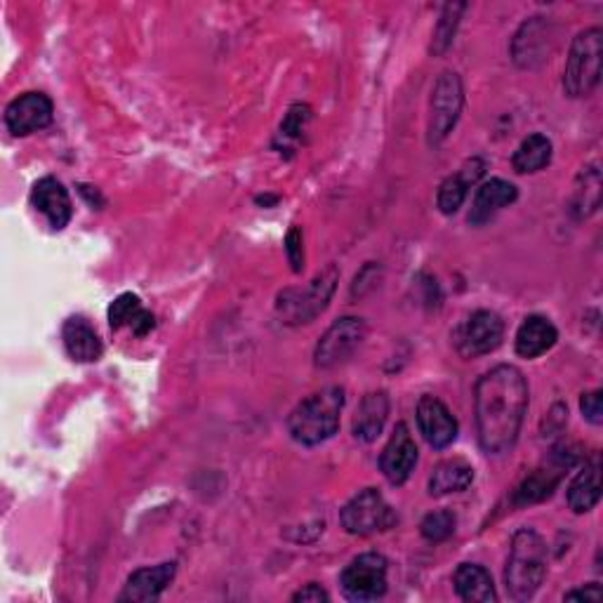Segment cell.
<instances>
[{
	"instance_id": "cell-16",
	"label": "cell",
	"mask_w": 603,
	"mask_h": 603,
	"mask_svg": "<svg viewBox=\"0 0 603 603\" xmlns=\"http://www.w3.org/2000/svg\"><path fill=\"white\" fill-rule=\"evenodd\" d=\"M31 205L43 213L47 221H50V227L57 231L65 229L73 215L69 192L55 178H43L34 184V189H31Z\"/></svg>"
},
{
	"instance_id": "cell-14",
	"label": "cell",
	"mask_w": 603,
	"mask_h": 603,
	"mask_svg": "<svg viewBox=\"0 0 603 603\" xmlns=\"http://www.w3.org/2000/svg\"><path fill=\"white\" fill-rule=\"evenodd\" d=\"M554 26L545 18H533L531 22L519 29L512 43V55L514 61L521 69H535L549 59L551 47H554Z\"/></svg>"
},
{
	"instance_id": "cell-13",
	"label": "cell",
	"mask_w": 603,
	"mask_h": 603,
	"mask_svg": "<svg viewBox=\"0 0 603 603\" xmlns=\"http://www.w3.org/2000/svg\"><path fill=\"white\" fill-rule=\"evenodd\" d=\"M416 465H418L416 439H412L408 424L399 422L383 455H379V469H383L385 479L391 486H403L410 479V474L416 471Z\"/></svg>"
},
{
	"instance_id": "cell-12",
	"label": "cell",
	"mask_w": 603,
	"mask_h": 603,
	"mask_svg": "<svg viewBox=\"0 0 603 603\" xmlns=\"http://www.w3.org/2000/svg\"><path fill=\"white\" fill-rule=\"evenodd\" d=\"M55 106L43 92H24L5 109V125L14 137H26L45 130L53 123Z\"/></svg>"
},
{
	"instance_id": "cell-20",
	"label": "cell",
	"mask_w": 603,
	"mask_h": 603,
	"mask_svg": "<svg viewBox=\"0 0 603 603\" xmlns=\"http://www.w3.org/2000/svg\"><path fill=\"white\" fill-rule=\"evenodd\" d=\"M389 418V396L387 391H371L363 396L352 422V434L361 443H373L383 434Z\"/></svg>"
},
{
	"instance_id": "cell-27",
	"label": "cell",
	"mask_w": 603,
	"mask_h": 603,
	"mask_svg": "<svg viewBox=\"0 0 603 603\" xmlns=\"http://www.w3.org/2000/svg\"><path fill=\"white\" fill-rule=\"evenodd\" d=\"M551 141L545 135H531L519 145V149L512 156V166L519 174H528V172H539L551 163Z\"/></svg>"
},
{
	"instance_id": "cell-19",
	"label": "cell",
	"mask_w": 603,
	"mask_h": 603,
	"mask_svg": "<svg viewBox=\"0 0 603 603\" xmlns=\"http://www.w3.org/2000/svg\"><path fill=\"white\" fill-rule=\"evenodd\" d=\"M483 170H486V163L479 161V158H471V161L465 163L463 170L443 180L436 194L439 211L443 215H455L459 208H463L469 194V186L481 178Z\"/></svg>"
},
{
	"instance_id": "cell-21",
	"label": "cell",
	"mask_w": 603,
	"mask_h": 603,
	"mask_svg": "<svg viewBox=\"0 0 603 603\" xmlns=\"http://www.w3.org/2000/svg\"><path fill=\"white\" fill-rule=\"evenodd\" d=\"M61 340H65L67 354L78 363L100 361L104 352L98 330L83 316H71V319H67L65 328H61Z\"/></svg>"
},
{
	"instance_id": "cell-17",
	"label": "cell",
	"mask_w": 603,
	"mask_h": 603,
	"mask_svg": "<svg viewBox=\"0 0 603 603\" xmlns=\"http://www.w3.org/2000/svg\"><path fill=\"white\" fill-rule=\"evenodd\" d=\"M519 198L516 186L507 180H488L479 189H476V196L469 211V225L471 227H483L486 221L493 219L500 211L510 208V205Z\"/></svg>"
},
{
	"instance_id": "cell-24",
	"label": "cell",
	"mask_w": 603,
	"mask_h": 603,
	"mask_svg": "<svg viewBox=\"0 0 603 603\" xmlns=\"http://www.w3.org/2000/svg\"><path fill=\"white\" fill-rule=\"evenodd\" d=\"M455 592L463 601L469 603H493L498 601V592L493 578L479 564H459L455 570Z\"/></svg>"
},
{
	"instance_id": "cell-2",
	"label": "cell",
	"mask_w": 603,
	"mask_h": 603,
	"mask_svg": "<svg viewBox=\"0 0 603 603\" xmlns=\"http://www.w3.org/2000/svg\"><path fill=\"white\" fill-rule=\"evenodd\" d=\"M549 547L545 537L533 528H521L512 537L510 559L504 568L507 592L514 601H528L547 578Z\"/></svg>"
},
{
	"instance_id": "cell-11",
	"label": "cell",
	"mask_w": 603,
	"mask_h": 603,
	"mask_svg": "<svg viewBox=\"0 0 603 603\" xmlns=\"http://www.w3.org/2000/svg\"><path fill=\"white\" fill-rule=\"evenodd\" d=\"M576 463H578V457L573 453L566 451V455H564V451H554L551 457H549V463H545L543 467H537L514 490V496H512L514 507H528V504H537V502L547 500L554 493V488L561 483L564 474L570 467H573Z\"/></svg>"
},
{
	"instance_id": "cell-10",
	"label": "cell",
	"mask_w": 603,
	"mask_h": 603,
	"mask_svg": "<svg viewBox=\"0 0 603 603\" xmlns=\"http://www.w3.org/2000/svg\"><path fill=\"white\" fill-rule=\"evenodd\" d=\"M504 338V321L496 311H474L469 319L457 328L455 346L465 359L486 356L502 344Z\"/></svg>"
},
{
	"instance_id": "cell-18",
	"label": "cell",
	"mask_w": 603,
	"mask_h": 603,
	"mask_svg": "<svg viewBox=\"0 0 603 603\" xmlns=\"http://www.w3.org/2000/svg\"><path fill=\"white\" fill-rule=\"evenodd\" d=\"M178 573V564H158L151 568H139L125 582V590L118 601H156L161 596Z\"/></svg>"
},
{
	"instance_id": "cell-31",
	"label": "cell",
	"mask_w": 603,
	"mask_h": 603,
	"mask_svg": "<svg viewBox=\"0 0 603 603\" xmlns=\"http://www.w3.org/2000/svg\"><path fill=\"white\" fill-rule=\"evenodd\" d=\"M309 118H311V111L307 104H295L288 111V116H285V121L281 123V133H278V139L283 141L285 149H291L302 139V133H305V125L309 123Z\"/></svg>"
},
{
	"instance_id": "cell-7",
	"label": "cell",
	"mask_w": 603,
	"mask_h": 603,
	"mask_svg": "<svg viewBox=\"0 0 603 603\" xmlns=\"http://www.w3.org/2000/svg\"><path fill=\"white\" fill-rule=\"evenodd\" d=\"M465 104V88L463 78L455 71H443L432 90L430 100V145L439 147L446 139L459 121Z\"/></svg>"
},
{
	"instance_id": "cell-8",
	"label": "cell",
	"mask_w": 603,
	"mask_h": 603,
	"mask_svg": "<svg viewBox=\"0 0 603 603\" xmlns=\"http://www.w3.org/2000/svg\"><path fill=\"white\" fill-rule=\"evenodd\" d=\"M387 570L389 564L377 551L361 554L352 564H349L342 576V594L354 603H368L377 601L387 594Z\"/></svg>"
},
{
	"instance_id": "cell-23",
	"label": "cell",
	"mask_w": 603,
	"mask_h": 603,
	"mask_svg": "<svg viewBox=\"0 0 603 603\" xmlns=\"http://www.w3.org/2000/svg\"><path fill=\"white\" fill-rule=\"evenodd\" d=\"M109 326H111V330H121L125 326H130L137 338H145L147 332L153 330L156 319L151 311L141 307V299L137 295L123 293L114 302H111Z\"/></svg>"
},
{
	"instance_id": "cell-30",
	"label": "cell",
	"mask_w": 603,
	"mask_h": 603,
	"mask_svg": "<svg viewBox=\"0 0 603 603\" xmlns=\"http://www.w3.org/2000/svg\"><path fill=\"white\" fill-rule=\"evenodd\" d=\"M455 526L457 516L451 510H439L424 516L420 533L424 539H430V543H443V539H448L455 533Z\"/></svg>"
},
{
	"instance_id": "cell-6",
	"label": "cell",
	"mask_w": 603,
	"mask_h": 603,
	"mask_svg": "<svg viewBox=\"0 0 603 603\" xmlns=\"http://www.w3.org/2000/svg\"><path fill=\"white\" fill-rule=\"evenodd\" d=\"M342 528L352 535L366 537L396 526V512L377 488H366L349 500L340 512Z\"/></svg>"
},
{
	"instance_id": "cell-32",
	"label": "cell",
	"mask_w": 603,
	"mask_h": 603,
	"mask_svg": "<svg viewBox=\"0 0 603 603\" xmlns=\"http://www.w3.org/2000/svg\"><path fill=\"white\" fill-rule=\"evenodd\" d=\"M285 255H288V262L295 274H299L302 269H305V238H302L299 227H293L288 236H285Z\"/></svg>"
},
{
	"instance_id": "cell-35",
	"label": "cell",
	"mask_w": 603,
	"mask_h": 603,
	"mask_svg": "<svg viewBox=\"0 0 603 603\" xmlns=\"http://www.w3.org/2000/svg\"><path fill=\"white\" fill-rule=\"evenodd\" d=\"M564 599L566 601H601L603 592H601V587L596 582H592V584H587V587H580V590L568 592Z\"/></svg>"
},
{
	"instance_id": "cell-33",
	"label": "cell",
	"mask_w": 603,
	"mask_h": 603,
	"mask_svg": "<svg viewBox=\"0 0 603 603\" xmlns=\"http://www.w3.org/2000/svg\"><path fill=\"white\" fill-rule=\"evenodd\" d=\"M580 410H582V416H584L587 422H592V424L599 426L603 422V399H601V391L594 389V391L582 394Z\"/></svg>"
},
{
	"instance_id": "cell-29",
	"label": "cell",
	"mask_w": 603,
	"mask_h": 603,
	"mask_svg": "<svg viewBox=\"0 0 603 603\" xmlns=\"http://www.w3.org/2000/svg\"><path fill=\"white\" fill-rule=\"evenodd\" d=\"M465 10H467L465 3H448V5H443L441 18H439L436 29H434L432 47H430L432 55H443L453 45L455 34H457V26H459V18H463Z\"/></svg>"
},
{
	"instance_id": "cell-15",
	"label": "cell",
	"mask_w": 603,
	"mask_h": 603,
	"mask_svg": "<svg viewBox=\"0 0 603 603\" xmlns=\"http://www.w3.org/2000/svg\"><path fill=\"white\" fill-rule=\"evenodd\" d=\"M418 426L424 441L430 443L434 451L448 448L451 443L457 439V420L448 406L443 403L436 396H422L418 403Z\"/></svg>"
},
{
	"instance_id": "cell-25",
	"label": "cell",
	"mask_w": 603,
	"mask_h": 603,
	"mask_svg": "<svg viewBox=\"0 0 603 603\" xmlns=\"http://www.w3.org/2000/svg\"><path fill=\"white\" fill-rule=\"evenodd\" d=\"M601 500V465L599 459L584 463L573 483L568 486V504L576 514L592 512Z\"/></svg>"
},
{
	"instance_id": "cell-5",
	"label": "cell",
	"mask_w": 603,
	"mask_h": 603,
	"mask_svg": "<svg viewBox=\"0 0 603 603\" xmlns=\"http://www.w3.org/2000/svg\"><path fill=\"white\" fill-rule=\"evenodd\" d=\"M603 31L587 29L570 43V53L564 69V90L568 98H590L601 81Z\"/></svg>"
},
{
	"instance_id": "cell-9",
	"label": "cell",
	"mask_w": 603,
	"mask_h": 603,
	"mask_svg": "<svg viewBox=\"0 0 603 603\" xmlns=\"http://www.w3.org/2000/svg\"><path fill=\"white\" fill-rule=\"evenodd\" d=\"M368 326L359 316H344V319L332 323L326 335L316 344L314 363L316 368H335L344 363L349 356H354L356 349L366 340Z\"/></svg>"
},
{
	"instance_id": "cell-3",
	"label": "cell",
	"mask_w": 603,
	"mask_h": 603,
	"mask_svg": "<svg viewBox=\"0 0 603 603\" xmlns=\"http://www.w3.org/2000/svg\"><path fill=\"white\" fill-rule=\"evenodd\" d=\"M344 408V389L326 387L297 403L288 418L291 436L302 446H321L340 430Z\"/></svg>"
},
{
	"instance_id": "cell-4",
	"label": "cell",
	"mask_w": 603,
	"mask_h": 603,
	"mask_svg": "<svg viewBox=\"0 0 603 603\" xmlns=\"http://www.w3.org/2000/svg\"><path fill=\"white\" fill-rule=\"evenodd\" d=\"M340 272L335 264L326 266L319 276H314L305 288H288L276 299V316L285 326L311 323L316 316H321L332 295H335Z\"/></svg>"
},
{
	"instance_id": "cell-26",
	"label": "cell",
	"mask_w": 603,
	"mask_h": 603,
	"mask_svg": "<svg viewBox=\"0 0 603 603\" xmlns=\"http://www.w3.org/2000/svg\"><path fill=\"white\" fill-rule=\"evenodd\" d=\"M474 481V469L465 459H443L430 476V493L441 498L451 493H463Z\"/></svg>"
},
{
	"instance_id": "cell-28",
	"label": "cell",
	"mask_w": 603,
	"mask_h": 603,
	"mask_svg": "<svg viewBox=\"0 0 603 603\" xmlns=\"http://www.w3.org/2000/svg\"><path fill=\"white\" fill-rule=\"evenodd\" d=\"M601 205V170L599 166H587L580 172V180L573 194V211L576 217H590Z\"/></svg>"
},
{
	"instance_id": "cell-22",
	"label": "cell",
	"mask_w": 603,
	"mask_h": 603,
	"mask_svg": "<svg viewBox=\"0 0 603 603\" xmlns=\"http://www.w3.org/2000/svg\"><path fill=\"white\" fill-rule=\"evenodd\" d=\"M559 330L547 316L533 314L528 319H523L519 332H516V354L523 359H537L547 354L549 349L557 344Z\"/></svg>"
},
{
	"instance_id": "cell-34",
	"label": "cell",
	"mask_w": 603,
	"mask_h": 603,
	"mask_svg": "<svg viewBox=\"0 0 603 603\" xmlns=\"http://www.w3.org/2000/svg\"><path fill=\"white\" fill-rule=\"evenodd\" d=\"M293 601H295V603H321V601L326 603V601H330V594L323 590L321 584L311 582V584H307V587H302L299 592H295V594H293Z\"/></svg>"
},
{
	"instance_id": "cell-1",
	"label": "cell",
	"mask_w": 603,
	"mask_h": 603,
	"mask_svg": "<svg viewBox=\"0 0 603 603\" xmlns=\"http://www.w3.org/2000/svg\"><path fill=\"white\" fill-rule=\"evenodd\" d=\"M528 383L516 366L488 371L474 391L476 434L486 455L510 453L521 434L528 412Z\"/></svg>"
}]
</instances>
